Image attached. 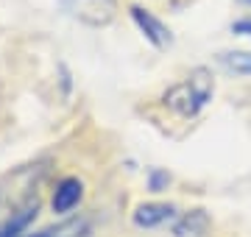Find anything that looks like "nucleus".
Listing matches in <instances>:
<instances>
[{
  "mask_svg": "<svg viewBox=\"0 0 251 237\" xmlns=\"http://www.w3.org/2000/svg\"><path fill=\"white\" fill-rule=\"evenodd\" d=\"M212 92H215L212 73L206 67H196V70H190L187 81L173 84L171 90L162 95V103L168 109H173L176 115H181V118H196L198 112L212 100Z\"/></svg>",
  "mask_w": 251,
  "mask_h": 237,
  "instance_id": "nucleus-1",
  "label": "nucleus"
},
{
  "mask_svg": "<svg viewBox=\"0 0 251 237\" xmlns=\"http://www.w3.org/2000/svg\"><path fill=\"white\" fill-rule=\"evenodd\" d=\"M64 9L70 17L90 28H103L115 23L117 17V0H64Z\"/></svg>",
  "mask_w": 251,
  "mask_h": 237,
  "instance_id": "nucleus-2",
  "label": "nucleus"
},
{
  "mask_svg": "<svg viewBox=\"0 0 251 237\" xmlns=\"http://www.w3.org/2000/svg\"><path fill=\"white\" fill-rule=\"evenodd\" d=\"M128 14H131V20H134V25L143 31V37L151 42L153 47H168L173 42V34H171V28L165 25L159 17H153L148 9H143V6H131L128 9Z\"/></svg>",
  "mask_w": 251,
  "mask_h": 237,
  "instance_id": "nucleus-3",
  "label": "nucleus"
},
{
  "mask_svg": "<svg viewBox=\"0 0 251 237\" xmlns=\"http://www.w3.org/2000/svg\"><path fill=\"white\" fill-rule=\"evenodd\" d=\"M176 215V207L173 204H165V201H145V204H137L134 207V226L140 229H156L162 226L165 220H171Z\"/></svg>",
  "mask_w": 251,
  "mask_h": 237,
  "instance_id": "nucleus-4",
  "label": "nucleus"
},
{
  "mask_svg": "<svg viewBox=\"0 0 251 237\" xmlns=\"http://www.w3.org/2000/svg\"><path fill=\"white\" fill-rule=\"evenodd\" d=\"M81 195H84V184H81V179L67 176V179H62V182L56 184L53 198H50V207H53L56 215H67L70 210L78 207Z\"/></svg>",
  "mask_w": 251,
  "mask_h": 237,
  "instance_id": "nucleus-5",
  "label": "nucleus"
},
{
  "mask_svg": "<svg viewBox=\"0 0 251 237\" xmlns=\"http://www.w3.org/2000/svg\"><path fill=\"white\" fill-rule=\"evenodd\" d=\"M212 220L206 210H190L173 223V237H209Z\"/></svg>",
  "mask_w": 251,
  "mask_h": 237,
  "instance_id": "nucleus-6",
  "label": "nucleus"
},
{
  "mask_svg": "<svg viewBox=\"0 0 251 237\" xmlns=\"http://www.w3.org/2000/svg\"><path fill=\"white\" fill-rule=\"evenodd\" d=\"M218 62L234 75H251V53L249 50H224V53L218 56Z\"/></svg>",
  "mask_w": 251,
  "mask_h": 237,
  "instance_id": "nucleus-7",
  "label": "nucleus"
},
{
  "mask_svg": "<svg viewBox=\"0 0 251 237\" xmlns=\"http://www.w3.org/2000/svg\"><path fill=\"white\" fill-rule=\"evenodd\" d=\"M36 215V207L34 210H23L20 215H14L11 220H6L3 226H0V237H20L25 232V226L31 223V218Z\"/></svg>",
  "mask_w": 251,
  "mask_h": 237,
  "instance_id": "nucleus-8",
  "label": "nucleus"
},
{
  "mask_svg": "<svg viewBox=\"0 0 251 237\" xmlns=\"http://www.w3.org/2000/svg\"><path fill=\"white\" fill-rule=\"evenodd\" d=\"M168 184H171V173H165V170H151L148 173V187H151V192L168 190Z\"/></svg>",
  "mask_w": 251,
  "mask_h": 237,
  "instance_id": "nucleus-9",
  "label": "nucleus"
},
{
  "mask_svg": "<svg viewBox=\"0 0 251 237\" xmlns=\"http://www.w3.org/2000/svg\"><path fill=\"white\" fill-rule=\"evenodd\" d=\"M234 34H251V20H237L234 23Z\"/></svg>",
  "mask_w": 251,
  "mask_h": 237,
  "instance_id": "nucleus-10",
  "label": "nucleus"
},
{
  "mask_svg": "<svg viewBox=\"0 0 251 237\" xmlns=\"http://www.w3.org/2000/svg\"><path fill=\"white\" fill-rule=\"evenodd\" d=\"M20 237H56V229H42V232H31V235H20Z\"/></svg>",
  "mask_w": 251,
  "mask_h": 237,
  "instance_id": "nucleus-11",
  "label": "nucleus"
},
{
  "mask_svg": "<svg viewBox=\"0 0 251 237\" xmlns=\"http://www.w3.org/2000/svg\"><path fill=\"white\" fill-rule=\"evenodd\" d=\"M246 3H251V0H246Z\"/></svg>",
  "mask_w": 251,
  "mask_h": 237,
  "instance_id": "nucleus-12",
  "label": "nucleus"
}]
</instances>
